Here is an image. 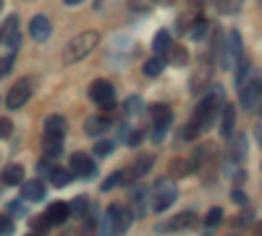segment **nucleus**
<instances>
[{"label": "nucleus", "mask_w": 262, "mask_h": 236, "mask_svg": "<svg viewBox=\"0 0 262 236\" xmlns=\"http://www.w3.org/2000/svg\"><path fill=\"white\" fill-rule=\"evenodd\" d=\"M221 100H223V92L221 90H212V95H207L202 102H200V108H196V113H194V118H191V123L184 128V139H194L200 132H205V128L215 121V116H217V108H221Z\"/></svg>", "instance_id": "nucleus-1"}, {"label": "nucleus", "mask_w": 262, "mask_h": 236, "mask_svg": "<svg viewBox=\"0 0 262 236\" xmlns=\"http://www.w3.org/2000/svg\"><path fill=\"white\" fill-rule=\"evenodd\" d=\"M147 200H149V207L155 212H163L168 210L173 202L179 200V186L173 179H158L152 184V189H147Z\"/></svg>", "instance_id": "nucleus-2"}, {"label": "nucleus", "mask_w": 262, "mask_h": 236, "mask_svg": "<svg viewBox=\"0 0 262 236\" xmlns=\"http://www.w3.org/2000/svg\"><path fill=\"white\" fill-rule=\"evenodd\" d=\"M131 221H134V216H131V207L121 205V202H113L111 207H107L102 212V221H100V231L102 233H123Z\"/></svg>", "instance_id": "nucleus-3"}, {"label": "nucleus", "mask_w": 262, "mask_h": 236, "mask_svg": "<svg viewBox=\"0 0 262 236\" xmlns=\"http://www.w3.org/2000/svg\"><path fill=\"white\" fill-rule=\"evenodd\" d=\"M97 45H100V34H97V32H81V34H76V37L69 42V45H66V50H63V60H66V63L84 60V58L90 55Z\"/></svg>", "instance_id": "nucleus-4"}, {"label": "nucleus", "mask_w": 262, "mask_h": 236, "mask_svg": "<svg viewBox=\"0 0 262 236\" xmlns=\"http://www.w3.org/2000/svg\"><path fill=\"white\" fill-rule=\"evenodd\" d=\"M217 58H221V69L231 71L236 66V60L244 55V45H242V34H238L236 29H231L221 42H217Z\"/></svg>", "instance_id": "nucleus-5"}, {"label": "nucleus", "mask_w": 262, "mask_h": 236, "mask_svg": "<svg viewBox=\"0 0 262 236\" xmlns=\"http://www.w3.org/2000/svg\"><path fill=\"white\" fill-rule=\"evenodd\" d=\"M90 100L105 111H113L116 108V87L105 79H97L90 84Z\"/></svg>", "instance_id": "nucleus-6"}, {"label": "nucleus", "mask_w": 262, "mask_h": 236, "mask_svg": "<svg viewBox=\"0 0 262 236\" xmlns=\"http://www.w3.org/2000/svg\"><path fill=\"white\" fill-rule=\"evenodd\" d=\"M149 118H152V128H155V137L158 142L163 139V134H165V128L170 126V121H173V111H170V105H165V102H155V105H149Z\"/></svg>", "instance_id": "nucleus-7"}, {"label": "nucleus", "mask_w": 262, "mask_h": 236, "mask_svg": "<svg viewBox=\"0 0 262 236\" xmlns=\"http://www.w3.org/2000/svg\"><path fill=\"white\" fill-rule=\"evenodd\" d=\"M242 108H247L249 113H257L259 111V102H262V84H259V76H252L242 90Z\"/></svg>", "instance_id": "nucleus-8"}, {"label": "nucleus", "mask_w": 262, "mask_h": 236, "mask_svg": "<svg viewBox=\"0 0 262 236\" xmlns=\"http://www.w3.org/2000/svg\"><path fill=\"white\" fill-rule=\"evenodd\" d=\"M69 168H71V174L79 176V179H95V174H97L95 160H92L90 155H84V153H74Z\"/></svg>", "instance_id": "nucleus-9"}, {"label": "nucleus", "mask_w": 262, "mask_h": 236, "mask_svg": "<svg viewBox=\"0 0 262 236\" xmlns=\"http://www.w3.org/2000/svg\"><path fill=\"white\" fill-rule=\"evenodd\" d=\"M210 81H212V63L200 60V63H196V69H194V74H191V81H189L191 92L194 95L202 92L205 87H210Z\"/></svg>", "instance_id": "nucleus-10"}, {"label": "nucleus", "mask_w": 262, "mask_h": 236, "mask_svg": "<svg viewBox=\"0 0 262 236\" xmlns=\"http://www.w3.org/2000/svg\"><path fill=\"white\" fill-rule=\"evenodd\" d=\"M29 95H32L29 81H16L11 87V92H8V97H6V105L11 111H18V108H24V105H27Z\"/></svg>", "instance_id": "nucleus-11"}, {"label": "nucleus", "mask_w": 262, "mask_h": 236, "mask_svg": "<svg viewBox=\"0 0 262 236\" xmlns=\"http://www.w3.org/2000/svg\"><path fill=\"white\" fill-rule=\"evenodd\" d=\"M45 181L42 179H29V181H21V197L27 202H42L45 200Z\"/></svg>", "instance_id": "nucleus-12"}, {"label": "nucleus", "mask_w": 262, "mask_h": 236, "mask_svg": "<svg viewBox=\"0 0 262 236\" xmlns=\"http://www.w3.org/2000/svg\"><path fill=\"white\" fill-rule=\"evenodd\" d=\"M29 34H32L34 42H45V39H50V34H53L50 18H48V16H42V13H37V16L32 18V24H29Z\"/></svg>", "instance_id": "nucleus-13"}, {"label": "nucleus", "mask_w": 262, "mask_h": 236, "mask_svg": "<svg viewBox=\"0 0 262 236\" xmlns=\"http://www.w3.org/2000/svg\"><path fill=\"white\" fill-rule=\"evenodd\" d=\"M233 71H236V90H242V87H244V84H247L252 76H257V74H254V63H252L247 55H242V58L236 60Z\"/></svg>", "instance_id": "nucleus-14"}, {"label": "nucleus", "mask_w": 262, "mask_h": 236, "mask_svg": "<svg viewBox=\"0 0 262 236\" xmlns=\"http://www.w3.org/2000/svg\"><path fill=\"white\" fill-rule=\"evenodd\" d=\"M152 160H155L152 155H142V158H137L134 163L128 165V170H123V181L131 184V181H137L139 176H144V170L152 165Z\"/></svg>", "instance_id": "nucleus-15"}, {"label": "nucleus", "mask_w": 262, "mask_h": 236, "mask_svg": "<svg viewBox=\"0 0 262 236\" xmlns=\"http://www.w3.org/2000/svg\"><path fill=\"white\" fill-rule=\"evenodd\" d=\"M66 128H69V123H66L63 116H48L45 118V137L48 139H63Z\"/></svg>", "instance_id": "nucleus-16"}, {"label": "nucleus", "mask_w": 262, "mask_h": 236, "mask_svg": "<svg viewBox=\"0 0 262 236\" xmlns=\"http://www.w3.org/2000/svg\"><path fill=\"white\" fill-rule=\"evenodd\" d=\"M69 202H53L50 207H48V212H45V218H48V223L50 226H58V223H66L69 221Z\"/></svg>", "instance_id": "nucleus-17"}, {"label": "nucleus", "mask_w": 262, "mask_h": 236, "mask_svg": "<svg viewBox=\"0 0 262 236\" xmlns=\"http://www.w3.org/2000/svg\"><path fill=\"white\" fill-rule=\"evenodd\" d=\"M0 181H3L6 186H18L21 181H24V165H18V163L6 165L3 174H0Z\"/></svg>", "instance_id": "nucleus-18"}, {"label": "nucleus", "mask_w": 262, "mask_h": 236, "mask_svg": "<svg viewBox=\"0 0 262 236\" xmlns=\"http://www.w3.org/2000/svg\"><path fill=\"white\" fill-rule=\"evenodd\" d=\"M194 221H196L194 212H191V210H184V212H179L176 218H170L168 223H163V226H158V228H160V231H163V228H168V231H181V228H189Z\"/></svg>", "instance_id": "nucleus-19"}, {"label": "nucleus", "mask_w": 262, "mask_h": 236, "mask_svg": "<svg viewBox=\"0 0 262 236\" xmlns=\"http://www.w3.org/2000/svg\"><path fill=\"white\" fill-rule=\"evenodd\" d=\"M3 34V42H8V48L11 50H16L18 45H21V34H18V18L16 16H11L8 21H6V32H0Z\"/></svg>", "instance_id": "nucleus-20"}, {"label": "nucleus", "mask_w": 262, "mask_h": 236, "mask_svg": "<svg viewBox=\"0 0 262 236\" xmlns=\"http://www.w3.org/2000/svg\"><path fill=\"white\" fill-rule=\"evenodd\" d=\"M168 66H186V60H189V55H186V50L181 48V45H170L165 48V58H163Z\"/></svg>", "instance_id": "nucleus-21"}, {"label": "nucleus", "mask_w": 262, "mask_h": 236, "mask_svg": "<svg viewBox=\"0 0 262 236\" xmlns=\"http://www.w3.org/2000/svg\"><path fill=\"white\" fill-rule=\"evenodd\" d=\"M231 139V147H228V160H236V163H242L244 158H247V139L244 137H228Z\"/></svg>", "instance_id": "nucleus-22"}, {"label": "nucleus", "mask_w": 262, "mask_h": 236, "mask_svg": "<svg viewBox=\"0 0 262 236\" xmlns=\"http://www.w3.org/2000/svg\"><path fill=\"white\" fill-rule=\"evenodd\" d=\"M107 126H111V123H107L105 116H90V118L84 121V132L90 134V137H100Z\"/></svg>", "instance_id": "nucleus-23"}, {"label": "nucleus", "mask_w": 262, "mask_h": 236, "mask_svg": "<svg viewBox=\"0 0 262 236\" xmlns=\"http://www.w3.org/2000/svg\"><path fill=\"white\" fill-rule=\"evenodd\" d=\"M233 126H236V108L233 105H223V121H221V134L228 139L233 134Z\"/></svg>", "instance_id": "nucleus-24"}, {"label": "nucleus", "mask_w": 262, "mask_h": 236, "mask_svg": "<svg viewBox=\"0 0 262 236\" xmlns=\"http://www.w3.org/2000/svg\"><path fill=\"white\" fill-rule=\"evenodd\" d=\"M71 179H74L71 168H53V170H50V181H53V186H69Z\"/></svg>", "instance_id": "nucleus-25"}, {"label": "nucleus", "mask_w": 262, "mask_h": 236, "mask_svg": "<svg viewBox=\"0 0 262 236\" xmlns=\"http://www.w3.org/2000/svg\"><path fill=\"white\" fill-rule=\"evenodd\" d=\"M170 0H126V6L131 11H152V8H158V6H168Z\"/></svg>", "instance_id": "nucleus-26"}, {"label": "nucleus", "mask_w": 262, "mask_h": 236, "mask_svg": "<svg viewBox=\"0 0 262 236\" xmlns=\"http://www.w3.org/2000/svg\"><path fill=\"white\" fill-rule=\"evenodd\" d=\"M170 42H173V39H170L168 29H160V32L155 34V39H152V50H155V53L160 55V53H165V48L170 45Z\"/></svg>", "instance_id": "nucleus-27"}, {"label": "nucleus", "mask_w": 262, "mask_h": 236, "mask_svg": "<svg viewBox=\"0 0 262 236\" xmlns=\"http://www.w3.org/2000/svg\"><path fill=\"white\" fill-rule=\"evenodd\" d=\"M242 3H244V0H215V11L217 13H236L238 8H242Z\"/></svg>", "instance_id": "nucleus-28"}, {"label": "nucleus", "mask_w": 262, "mask_h": 236, "mask_svg": "<svg viewBox=\"0 0 262 236\" xmlns=\"http://www.w3.org/2000/svg\"><path fill=\"white\" fill-rule=\"evenodd\" d=\"M42 149H45V158H58L63 153V139H48L45 137V144H42Z\"/></svg>", "instance_id": "nucleus-29"}, {"label": "nucleus", "mask_w": 262, "mask_h": 236, "mask_svg": "<svg viewBox=\"0 0 262 236\" xmlns=\"http://www.w3.org/2000/svg\"><path fill=\"white\" fill-rule=\"evenodd\" d=\"M86 207H90V200L86 197H76L74 202H69V212L76 218H84L86 216Z\"/></svg>", "instance_id": "nucleus-30"}, {"label": "nucleus", "mask_w": 262, "mask_h": 236, "mask_svg": "<svg viewBox=\"0 0 262 236\" xmlns=\"http://www.w3.org/2000/svg\"><path fill=\"white\" fill-rule=\"evenodd\" d=\"M207 29H210V24H207L205 18H194V24L189 27V37L191 39H202L207 34Z\"/></svg>", "instance_id": "nucleus-31"}, {"label": "nucleus", "mask_w": 262, "mask_h": 236, "mask_svg": "<svg viewBox=\"0 0 262 236\" xmlns=\"http://www.w3.org/2000/svg\"><path fill=\"white\" fill-rule=\"evenodd\" d=\"M163 66H165V60H163L160 55L149 58V60L144 63V76H158V74L163 71Z\"/></svg>", "instance_id": "nucleus-32"}, {"label": "nucleus", "mask_w": 262, "mask_h": 236, "mask_svg": "<svg viewBox=\"0 0 262 236\" xmlns=\"http://www.w3.org/2000/svg\"><path fill=\"white\" fill-rule=\"evenodd\" d=\"M170 170H173V176H186V174H191V165H189V158L186 160H173L170 163Z\"/></svg>", "instance_id": "nucleus-33"}, {"label": "nucleus", "mask_w": 262, "mask_h": 236, "mask_svg": "<svg viewBox=\"0 0 262 236\" xmlns=\"http://www.w3.org/2000/svg\"><path fill=\"white\" fill-rule=\"evenodd\" d=\"M27 212H29V210H27V205L21 202V200H16V202L8 205V216H11V218H24Z\"/></svg>", "instance_id": "nucleus-34"}, {"label": "nucleus", "mask_w": 262, "mask_h": 236, "mask_svg": "<svg viewBox=\"0 0 262 236\" xmlns=\"http://www.w3.org/2000/svg\"><path fill=\"white\" fill-rule=\"evenodd\" d=\"M221 221H223V210H221V207H212V210L207 212V218H205V226L212 228V226H217Z\"/></svg>", "instance_id": "nucleus-35"}, {"label": "nucleus", "mask_w": 262, "mask_h": 236, "mask_svg": "<svg viewBox=\"0 0 262 236\" xmlns=\"http://www.w3.org/2000/svg\"><path fill=\"white\" fill-rule=\"evenodd\" d=\"M123 108H126V113H128V116H137V113L142 111V97H137V95H134V97H128Z\"/></svg>", "instance_id": "nucleus-36"}, {"label": "nucleus", "mask_w": 262, "mask_h": 236, "mask_svg": "<svg viewBox=\"0 0 262 236\" xmlns=\"http://www.w3.org/2000/svg\"><path fill=\"white\" fill-rule=\"evenodd\" d=\"M121 181H123V170H116L113 176H107V179L102 181V191H111V189H113V186H118Z\"/></svg>", "instance_id": "nucleus-37"}, {"label": "nucleus", "mask_w": 262, "mask_h": 236, "mask_svg": "<svg viewBox=\"0 0 262 236\" xmlns=\"http://www.w3.org/2000/svg\"><path fill=\"white\" fill-rule=\"evenodd\" d=\"M111 153H113V142H111V139H105V142H97V144H95V155H97V158H107Z\"/></svg>", "instance_id": "nucleus-38"}, {"label": "nucleus", "mask_w": 262, "mask_h": 236, "mask_svg": "<svg viewBox=\"0 0 262 236\" xmlns=\"http://www.w3.org/2000/svg\"><path fill=\"white\" fill-rule=\"evenodd\" d=\"M11 132H13V123H11V118H0V139L11 137Z\"/></svg>", "instance_id": "nucleus-39"}, {"label": "nucleus", "mask_w": 262, "mask_h": 236, "mask_svg": "<svg viewBox=\"0 0 262 236\" xmlns=\"http://www.w3.org/2000/svg\"><path fill=\"white\" fill-rule=\"evenodd\" d=\"M0 233H13V218L0 216Z\"/></svg>", "instance_id": "nucleus-40"}, {"label": "nucleus", "mask_w": 262, "mask_h": 236, "mask_svg": "<svg viewBox=\"0 0 262 236\" xmlns=\"http://www.w3.org/2000/svg\"><path fill=\"white\" fill-rule=\"evenodd\" d=\"M37 170H39V176H50V170H53L50 158H42V160L37 163Z\"/></svg>", "instance_id": "nucleus-41"}, {"label": "nucleus", "mask_w": 262, "mask_h": 236, "mask_svg": "<svg viewBox=\"0 0 262 236\" xmlns=\"http://www.w3.org/2000/svg\"><path fill=\"white\" fill-rule=\"evenodd\" d=\"M231 200H233L236 205H247V195H244L242 189H233V191H231Z\"/></svg>", "instance_id": "nucleus-42"}, {"label": "nucleus", "mask_w": 262, "mask_h": 236, "mask_svg": "<svg viewBox=\"0 0 262 236\" xmlns=\"http://www.w3.org/2000/svg\"><path fill=\"white\" fill-rule=\"evenodd\" d=\"M48 226H50V223H48V218H45V216H42V218H34V221H32V231H45Z\"/></svg>", "instance_id": "nucleus-43"}, {"label": "nucleus", "mask_w": 262, "mask_h": 236, "mask_svg": "<svg viewBox=\"0 0 262 236\" xmlns=\"http://www.w3.org/2000/svg\"><path fill=\"white\" fill-rule=\"evenodd\" d=\"M11 60H13V58H0V79L11 71Z\"/></svg>", "instance_id": "nucleus-44"}, {"label": "nucleus", "mask_w": 262, "mask_h": 236, "mask_svg": "<svg viewBox=\"0 0 262 236\" xmlns=\"http://www.w3.org/2000/svg\"><path fill=\"white\" fill-rule=\"evenodd\" d=\"M63 3H66V6H79L81 0H63Z\"/></svg>", "instance_id": "nucleus-45"}, {"label": "nucleus", "mask_w": 262, "mask_h": 236, "mask_svg": "<svg viewBox=\"0 0 262 236\" xmlns=\"http://www.w3.org/2000/svg\"><path fill=\"white\" fill-rule=\"evenodd\" d=\"M0 11H3V0H0Z\"/></svg>", "instance_id": "nucleus-46"}, {"label": "nucleus", "mask_w": 262, "mask_h": 236, "mask_svg": "<svg viewBox=\"0 0 262 236\" xmlns=\"http://www.w3.org/2000/svg\"><path fill=\"white\" fill-rule=\"evenodd\" d=\"M0 42H3V34H0Z\"/></svg>", "instance_id": "nucleus-47"}]
</instances>
